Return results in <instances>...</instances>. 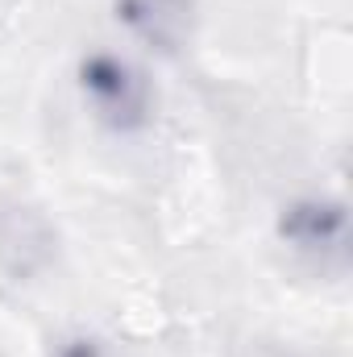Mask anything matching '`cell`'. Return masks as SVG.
<instances>
[{"label": "cell", "mask_w": 353, "mask_h": 357, "mask_svg": "<svg viewBox=\"0 0 353 357\" xmlns=\"http://www.w3.org/2000/svg\"><path fill=\"white\" fill-rule=\"evenodd\" d=\"M80 75H84V91L96 100V108L104 112L108 125H117V129L146 125L150 91L133 67H125L121 59H108V54H91Z\"/></svg>", "instance_id": "6da1fadb"}, {"label": "cell", "mask_w": 353, "mask_h": 357, "mask_svg": "<svg viewBox=\"0 0 353 357\" xmlns=\"http://www.w3.org/2000/svg\"><path fill=\"white\" fill-rule=\"evenodd\" d=\"M283 237L308 254H337L345 245V208L341 204H320L303 199L283 216Z\"/></svg>", "instance_id": "7a4b0ae2"}, {"label": "cell", "mask_w": 353, "mask_h": 357, "mask_svg": "<svg viewBox=\"0 0 353 357\" xmlns=\"http://www.w3.org/2000/svg\"><path fill=\"white\" fill-rule=\"evenodd\" d=\"M117 17L158 50H175L191 21V0H117Z\"/></svg>", "instance_id": "3957f363"}, {"label": "cell", "mask_w": 353, "mask_h": 357, "mask_svg": "<svg viewBox=\"0 0 353 357\" xmlns=\"http://www.w3.org/2000/svg\"><path fill=\"white\" fill-rule=\"evenodd\" d=\"M59 357H104L91 341H67L63 349H59Z\"/></svg>", "instance_id": "277c9868"}]
</instances>
